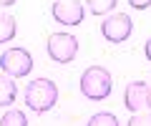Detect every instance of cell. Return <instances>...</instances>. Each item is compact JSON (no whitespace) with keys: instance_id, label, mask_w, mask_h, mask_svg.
<instances>
[{"instance_id":"1","label":"cell","mask_w":151,"mask_h":126,"mask_svg":"<svg viewBox=\"0 0 151 126\" xmlns=\"http://www.w3.org/2000/svg\"><path fill=\"white\" fill-rule=\"evenodd\" d=\"M23 99H25V106L33 114H45L58 101V86L50 78H33V81L25 83Z\"/></svg>"},{"instance_id":"2","label":"cell","mask_w":151,"mask_h":126,"mask_svg":"<svg viewBox=\"0 0 151 126\" xmlns=\"http://www.w3.org/2000/svg\"><path fill=\"white\" fill-rule=\"evenodd\" d=\"M78 88L86 99L91 101H103L111 96L113 91V78L111 71L103 66H88L86 71L81 73V81H78Z\"/></svg>"},{"instance_id":"3","label":"cell","mask_w":151,"mask_h":126,"mask_svg":"<svg viewBox=\"0 0 151 126\" xmlns=\"http://www.w3.org/2000/svg\"><path fill=\"white\" fill-rule=\"evenodd\" d=\"M0 68H3V73L10 76V78H25L28 73L33 71L30 50L20 48V45H13V48L3 50V55H0Z\"/></svg>"},{"instance_id":"4","label":"cell","mask_w":151,"mask_h":126,"mask_svg":"<svg viewBox=\"0 0 151 126\" xmlns=\"http://www.w3.org/2000/svg\"><path fill=\"white\" fill-rule=\"evenodd\" d=\"M45 50H48V58L53 63H60V66L73 63L76 55H78V38L73 33H53L48 35Z\"/></svg>"},{"instance_id":"5","label":"cell","mask_w":151,"mask_h":126,"mask_svg":"<svg viewBox=\"0 0 151 126\" xmlns=\"http://www.w3.org/2000/svg\"><path fill=\"white\" fill-rule=\"evenodd\" d=\"M134 33V20H131L129 13H111V15L103 18L101 23V35L108 43H126Z\"/></svg>"},{"instance_id":"6","label":"cell","mask_w":151,"mask_h":126,"mask_svg":"<svg viewBox=\"0 0 151 126\" xmlns=\"http://www.w3.org/2000/svg\"><path fill=\"white\" fill-rule=\"evenodd\" d=\"M124 106L131 114L151 111V86L146 81H131L124 88Z\"/></svg>"},{"instance_id":"7","label":"cell","mask_w":151,"mask_h":126,"mask_svg":"<svg viewBox=\"0 0 151 126\" xmlns=\"http://www.w3.org/2000/svg\"><path fill=\"white\" fill-rule=\"evenodd\" d=\"M50 15L55 18V23L60 25H81L83 18H86V8L78 0H55L53 8H50Z\"/></svg>"},{"instance_id":"8","label":"cell","mask_w":151,"mask_h":126,"mask_svg":"<svg viewBox=\"0 0 151 126\" xmlns=\"http://www.w3.org/2000/svg\"><path fill=\"white\" fill-rule=\"evenodd\" d=\"M18 99V86H15V78L5 76V73H0V106L8 109L13 106Z\"/></svg>"},{"instance_id":"9","label":"cell","mask_w":151,"mask_h":126,"mask_svg":"<svg viewBox=\"0 0 151 126\" xmlns=\"http://www.w3.org/2000/svg\"><path fill=\"white\" fill-rule=\"evenodd\" d=\"M18 35V23L10 13H0V45L10 43L13 38Z\"/></svg>"},{"instance_id":"10","label":"cell","mask_w":151,"mask_h":126,"mask_svg":"<svg viewBox=\"0 0 151 126\" xmlns=\"http://www.w3.org/2000/svg\"><path fill=\"white\" fill-rule=\"evenodd\" d=\"M83 5H88V10L93 13V15H98V18H106V15H111V10H116V5H119V0H86Z\"/></svg>"},{"instance_id":"11","label":"cell","mask_w":151,"mask_h":126,"mask_svg":"<svg viewBox=\"0 0 151 126\" xmlns=\"http://www.w3.org/2000/svg\"><path fill=\"white\" fill-rule=\"evenodd\" d=\"M0 126H28V116L20 109H5L0 116Z\"/></svg>"},{"instance_id":"12","label":"cell","mask_w":151,"mask_h":126,"mask_svg":"<svg viewBox=\"0 0 151 126\" xmlns=\"http://www.w3.org/2000/svg\"><path fill=\"white\" fill-rule=\"evenodd\" d=\"M86 126H119V119L111 114V111H98L88 119Z\"/></svg>"},{"instance_id":"13","label":"cell","mask_w":151,"mask_h":126,"mask_svg":"<svg viewBox=\"0 0 151 126\" xmlns=\"http://www.w3.org/2000/svg\"><path fill=\"white\" fill-rule=\"evenodd\" d=\"M126 126H151V111H141V114H131Z\"/></svg>"},{"instance_id":"14","label":"cell","mask_w":151,"mask_h":126,"mask_svg":"<svg viewBox=\"0 0 151 126\" xmlns=\"http://www.w3.org/2000/svg\"><path fill=\"white\" fill-rule=\"evenodd\" d=\"M129 5L134 8V10H146V8L151 5V0H129Z\"/></svg>"},{"instance_id":"15","label":"cell","mask_w":151,"mask_h":126,"mask_svg":"<svg viewBox=\"0 0 151 126\" xmlns=\"http://www.w3.org/2000/svg\"><path fill=\"white\" fill-rule=\"evenodd\" d=\"M144 53H146V58L151 60V35L146 38V43H144Z\"/></svg>"},{"instance_id":"16","label":"cell","mask_w":151,"mask_h":126,"mask_svg":"<svg viewBox=\"0 0 151 126\" xmlns=\"http://www.w3.org/2000/svg\"><path fill=\"white\" fill-rule=\"evenodd\" d=\"M15 5V0H0V8H13Z\"/></svg>"}]
</instances>
